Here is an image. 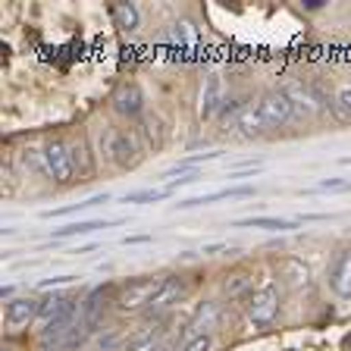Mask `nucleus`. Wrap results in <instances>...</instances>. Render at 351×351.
<instances>
[{"instance_id": "f257e3e1", "label": "nucleus", "mask_w": 351, "mask_h": 351, "mask_svg": "<svg viewBox=\"0 0 351 351\" xmlns=\"http://www.w3.org/2000/svg\"><path fill=\"white\" fill-rule=\"evenodd\" d=\"M235 351H351V326H339L332 332H304L289 339H261L241 345Z\"/></svg>"}, {"instance_id": "f03ea898", "label": "nucleus", "mask_w": 351, "mask_h": 351, "mask_svg": "<svg viewBox=\"0 0 351 351\" xmlns=\"http://www.w3.org/2000/svg\"><path fill=\"white\" fill-rule=\"evenodd\" d=\"M276 314H279V292H276V285H263L261 292L251 295V304H248L251 326H257V329L270 326V323L276 320Z\"/></svg>"}, {"instance_id": "7ed1b4c3", "label": "nucleus", "mask_w": 351, "mask_h": 351, "mask_svg": "<svg viewBox=\"0 0 351 351\" xmlns=\"http://www.w3.org/2000/svg\"><path fill=\"white\" fill-rule=\"evenodd\" d=\"M44 169H47L57 182H73L75 160L63 141H51V145L44 147Z\"/></svg>"}, {"instance_id": "20e7f679", "label": "nucleus", "mask_w": 351, "mask_h": 351, "mask_svg": "<svg viewBox=\"0 0 351 351\" xmlns=\"http://www.w3.org/2000/svg\"><path fill=\"white\" fill-rule=\"evenodd\" d=\"M257 107H261V117H263V123H267V129H279V125H285L289 119H292V110H295L292 101L285 97V91H270Z\"/></svg>"}, {"instance_id": "39448f33", "label": "nucleus", "mask_w": 351, "mask_h": 351, "mask_svg": "<svg viewBox=\"0 0 351 351\" xmlns=\"http://www.w3.org/2000/svg\"><path fill=\"white\" fill-rule=\"evenodd\" d=\"M329 289L342 301L351 298V248H342L329 263Z\"/></svg>"}, {"instance_id": "423d86ee", "label": "nucleus", "mask_w": 351, "mask_h": 351, "mask_svg": "<svg viewBox=\"0 0 351 351\" xmlns=\"http://www.w3.org/2000/svg\"><path fill=\"white\" fill-rule=\"evenodd\" d=\"M185 295V282L179 276H167L163 279V285L157 289V295H154L151 301H147V314H160V311H167V307L179 304Z\"/></svg>"}, {"instance_id": "0eeeda50", "label": "nucleus", "mask_w": 351, "mask_h": 351, "mask_svg": "<svg viewBox=\"0 0 351 351\" xmlns=\"http://www.w3.org/2000/svg\"><path fill=\"white\" fill-rule=\"evenodd\" d=\"M38 307L32 298H13L7 301V307H3V323H7L10 329H22V326H29L32 320L38 317Z\"/></svg>"}, {"instance_id": "6e6552de", "label": "nucleus", "mask_w": 351, "mask_h": 351, "mask_svg": "<svg viewBox=\"0 0 351 351\" xmlns=\"http://www.w3.org/2000/svg\"><path fill=\"white\" fill-rule=\"evenodd\" d=\"M163 285V279H141V282H135L132 289H125L123 298H119V307L123 311H135V307H147V301L157 295V289Z\"/></svg>"}, {"instance_id": "1a4fd4ad", "label": "nucleus", "mask_w": 351, "mask_h": 351, "mask_svg": "<svg viewBox=\"0 0 351 351\" xmlns=\"http://www.w3.org/2000/svg\"><path fill=\"white\" fill-rule=\"evenodd\" d=\"M107 151L113 154V160H117L119 167H132V163L138 160V157H135L138 147H135V141H132L129 132H113V135H110Z\"/></svg>"}, {"instance_id": "9d476101", "label": "nucleus", "mask_w": 351, "mask_h": 351, "mask_svg": "<svg viewBox=\"0 0 351 351\" xmlns=\"http://www.w3.org/2000/svg\"><path fill=\"white\" fill-rule=\"evenodd\" d=\"M235 129H239V135H245V138H254V135H261L263 129H267V123H263L261 117V107H245L235 117Z\"/></svg>"}, {"instance_id": "9b49d317", "label": "nucleus", "mask_w": 351, "mask_h": 351, "mask_svg": "<svg viewBox=\"0 0 351 351\" xmlns=\"http://www.w3.org/2000/svg\"><path fill=\"white\" fill-rule=\"evenodd\" d=\"M254 195L251 185H239V189H223V191H210V195H201V197H189L182 204H176L179 210H189V207H197V204H213V201H223V197H248Z\"/></svg>"}, {"instance_id": "f8f14e48", "label": "nucleus", "mask_w": 351, "mask_h": 351, "mask_svg": "<svg viewBox=\"0 0 351 351\" xmlns=\"http://www.w3.org/2000/svg\"><path fill=\"white\" fill-rule=\"evenodd\" d=\"M301 219H282V217H248V219H239L235 226H251V229H270V232H289L295 229Z\"/></svg>"}, {"instance_id": "ddd939ff", "label": "nucleus", "mask_w": 351, "mask_h": 351, "mask_svg": "<svg viewBox=\"0 0 351 351\" xmlns=\"http://www.w3.org/2000/svg\"><path fill=\"white\" fill-rule=\"evenodd\" d=\"M217 304H213V301H207V304H201L197 307V314H195V320H191V332H201V329H210L213 323H217Z\"/></svg>"}, {"instance_id": "4468645a", "label": "nucleus", "mask_w": 351, "mask_h": 351, "mask_svg": "<svg viewBox=\"0 0 351 351\" xmlns=\"http://www.w3.org/2000/svg\"><path fill=\"white\" fill-rule=\"evenodd\" d=\"M157 339H160V329L157 326H147V329H141V332H135V336L129 339V342H125V351H145V348H151L154 342H157Z\"/></svg>"}, {"instance_id": "2eb2a0df", "label": "nucleus", "mask_w": 351, "mask_h": 351, "mask_svg": "<svg viewBox=\"0 0 351 351\" xmlns=\"http://www.w3.org/2000/svg\"><path fill=\"white\" fill-rule=\"evenodd\" d=\"M117 110L119 113H138V88L123 85L117 95Z\"/></svg>"}, {"instance_id": "dca6fc26", "label": "nucleus", "mask_w": 351, "mask_h": 351, "mask_svg": "<svg viewBox=\"0 0 351 351\" xmlns=\"http://www.w3.org/2000/svg\"><path fill=\"white\" fill-rule=\"evenodd\" d=\"M104 226H110V223H101V219H85V223H69V226H63V229H53V235H57V239H66V235L95 232V229H104Z\"/></svg>"}, {"instance_id": "f3484780", "label": "nucleus", "mask_w": 351, "mask_h": 351, "mask_svg": "<svg viewBox=\"0 0 351 351\" xmlns=\"http://www.w3.org/2000/svg\"><path fill=\"white\" fill-rule=\"evenodd\" d=\"M113 16H117L119 29H135V25H138V10L132 7V3H117Z\"/></svg>"}, {"instance_id": "a211bd4d", "label": "nucleus", "mask_w": 351, "mask_h": 351, "mask_svg": "<svg viewBox=\"0 0 351 351\" xmlns=\"http://www.w3.org/2000/svg\"><path fill=\"white\" fill-rule=\"evenodd\" d=\"M173 189H147V191H132L125 195V204H145V201H163Z\"/></svg>"}, {"instance_id": "6ab92c4d", "label": "nucleus", "mask_w": 351, "mask_h": 351, "mask_svg": "<svg viewBox=\"0 0 351 351\" xmlns=\"http://www.w3.org/2000/svg\"><path fill=\"white\" fill-rule=\"evenodd\" d=\"M219 107V79H207V91H204V117H210L213 110Z\"/></svg>"}, {"instance_id": "aec40b11", "label": "nucleus", "mask_w": 351, "mask_h": 351, "mask_svg": "<svg viewBox=\"0 0 351 351\" xmlns=\"http://www.w3.org/2000/svg\"><path fill=\"white\" fill-rule=\"evenodd\" d=\"M336 110H339V119H345V123H348V119H351V88H342V91H339Z\"/></svg>"}, {"instance_id": "412c9836", "label": "nucleus", "mask_w": 351, "mask_h": 351, "mask_svg": "<svg viewBox=\"0 0 351 351\" xmlns=\"http://www.w3.org/2000/svg\"><path fill=\"white\" fill-rule=\"evenodd\" d=\"M213 348V342H210V336H195L189 345H185L182 351H210Z\"/></svg>"}, {"instance_id": "4be33fe9", "label": "nucleus", "mask_w": 351, "mask_h": 351, "mask_svg": "<svg viewBox=\"0 0 351 351\" xmlns=\"http://www.w3.org/2000/svg\"><path fill=\"white\" fill-rule=\"evenodd\" d=\"M75 276H57V279H44L41 289H47V285H63V282H73Z\"/></svg>"}, {"instance_id": "5701e85b", "label": "nucleus", "mask_w": 351, "mask_h": 351, "mask_svg": "<svg viewBox=\"0 0 351 351\" xmlns=\"http://www.w3.org/2000/svg\"><path fill=\"white\" fill-rule=\"evenodd\" d=\"M217 251H223V245H207L204 254H217Z\"/></svg>"}, {"instance_id": "b1692460", "label": "nucleus", "mask_w": 351, "mask_h": 351, "mask_svg": "<svg viewBox=\"0 0 351 351\" xmlns=\"http://www.w3.org/2000/svg\"><path fill=\"white\" fill-rule=\"evenodd\" d=\"M342 163H351V157H342Z\"/></svg>"}]
</instances>
